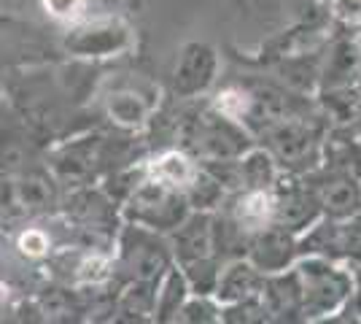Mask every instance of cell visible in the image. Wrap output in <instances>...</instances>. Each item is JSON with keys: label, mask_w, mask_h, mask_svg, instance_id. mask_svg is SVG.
<instances>
[{"label": "cell", "mask_w": 361, "mask_h": 324, "mask_svg": "<svg viewBox=\"0 0 361 324\" xmlns=\"http://www.w3.org/2000/svg\"><path fill=\"white\" fill-rule=\"evenodd\" d=\"M35 303L44 313V322H87V311L81 292L73 284L49 281L41 292L35 294Z\"/></svg>", "instance_id": "obj_21"}, {"label": "cell", "mask_w": 361, "mask_h": 324, "mask_svg": "<svg viewBox=\"0 0 361 324\" xmlns=\"http://www.w3.org/2000/svg\"><path fill=\"white\" fill-rule=\"evenodd\" d=\"M321 114L300 116V119H286V122H272L256 133V140L267 146L278 165L291 173H310L324 162V140H326V127Z\"/></svg>", "instance_id": "obj_4"}, {"label": "cell", "mask_w": 361, "mask_h": 324, "mask_svg": "<svg viewBox=\"0 0 361 324\" xmlns=\"http://www.w3.org/2000/svg\"><path fill=\"white\" fill-rule=\"evenodd\" d=\"M62 246V241H57V232L49 224L41 222H30L14 235V248L22 260L30 263H46L57 248Z\"/></svg>", "instance_id": "obj_26"}, {"label": "cell", "mask_w": 361, "mask_h": 324, "mask_svg": "<svg viewBox=\"0 0 361 324\" xmlns=\"http://www.w3.org/2000/svg\"><path fill=\"white\" fill-rule=\"evenodd\" d=\"M60 181L54 179V173L46 170H27V173H16L3 179V214L6 211H22L27 216H46L60 214L62 195Z\"/></svg>", "instance_id": "obj_9"}, {"label": "cell", "mask_w": 361, "mask_h": 324, "mask_svg": "<svg viewBox=\"0 0 361 324\" xmlns=\"http://www.w3.org/2000/svg\"><path fill=\"white\" fill-rule=\"evenodd\" d=\"M41 8L46 11V16L57 19L68 28L87 19V0H41Z\"/></svg>", "instance_id": "obj_31"}, {"label": "cell", "mask_w": 361, "mask_h": 324, "mask_svg": "<svg viewBox=\"0 0 361 324\" xmlns=\"http://www.w3.org/2000/svg\"><path fill=\"white\" fill-rule=\"evenodd\" d=\"M361 78V44L359 38H337L329 44L324 57L321 90L331 87H356Z\"/></svg>", "instance_id": "obj_18"}, {"label": "cell", "mask_w": 361, "mask_h": 324, "mask_svg": "<svg viewBox=\"0 0 361 324\" xmlns=\"http://www.w3.org/2000/svg\"><path fill=\"white\" fill-rule=\"evenodd\" d=\"M305 322H331L353 297V268L326 257H300Z\"/></svg>", "instance_id": "obj_3"}, {"label": "cell", "mask_w": 361, "mask_h": 324, "mask_svg": "<svg viewBox=\"0 0 361 324\" xmlns=\"http://www.w3.org/2000/svg\"><path fill=\"white\" fill-rule=\"evenodd\" d=\"M60 216L73 230H94L116 235L121 227V205L108 195L103 184H81L65 189Z\"/></svg>", "instance_id": "obj_8"}, {"label": "cell", "mask_w": 361, "mask_h": 324, "mask_svg": "<svg viewBox=\"0 0 361 324\" xmlns=\"http://www.w3.org/2000/svg\"><path fill=\"white\" fill-rule=\"evenodd\" d=\"M146 162H149V176H154V179H159V181H165L170 186H178L183 192L195 181L200 168H202L200 160L195 155H189L186 149H180V146L165 149V152L154 155Z\"/></svg>", "instance_id": "obj_22"}, {"label": "cell", "mask_w": 361, "mask_h": 324, "mask_svg": "<svg viewBox=\"0 0 361 324\" xmlns=\"http://www.w3.org/2000/svg\"><path fill=\"white\" fill-rule=\"evenodd\" d=\"M221 308L216 294H192L178 313V324H221Z\"/></svg>", "instance_id": "obj_29"}, {"label": "cell", "mask_w": 361, "mask_h": 324, "mask_svg": "<svg viewBox=\"0 0 361 324\" xmlns=\"http://www.w3.org/2000/svg\"><path fill=\"white\" fill-rule=\"evenodd\" d=\"M183 273L189 278V287L195 294H216L219 289V278H221V270H224V263L211 254V257H200V260H192V263H183Z\"/></svg>", "instance_id": "obj_28"}, {"label": "cell", "mask_w": 361, "mask_h": 324, "mask_svg": "<svg viewBox=\"0 0 361 324\" xmlns=\"http://www.w3.org/2000/svg\"><path fill=\"white\" fill-rule=\"evenodd\" d=\"M106 160V138L103 136H81L68 143H62L60 149H54L49 157L46 168L54 173V179L65 189L81 184H94V176Z\"/></svg>", "instance_id": "obj_12"}, {"label": "cell", "mask_w": 361, "mask_h": 324, "mask_svg": "<svg viewBox=\"0 0 361 324\" xmlns=\"http://www.w3.org/2000/svg\"><path fill=\"white\" fill-rule=\"evenodd\" d=\"M135 47V32L121 19H84L68 28L62 49L75 60H111Z\"/></svg>", "instance_id": "obj_6"}, {"label": "cell", "mask_w": 361, "mask_h": 324, "mask_svg": "<svg viewBox=\"0 0 361 324\" xmlns=\"http://www.w3.org/2000/svg\"><path fill=\"white\" fill-rule=\"evenodd\" d=\"M192 203L186 198V192L178 186H170L159 179H143L135 186V192L121 203V219L133 222V224H143L149 230L165 232L170 235L178 230L180 224L192 216Z\"/></svg>", "instance_id": "obj_5"}, {"label": "cell", "mask_w": 361, "mask_h": 324, "mask_svg": "<svg viewBox=\"0 0 361 324\" xmlns=\"http://www.w3.org/2000/svg\"><path fill=\"white\" fill-rule=\"evenodd\" d=\"M353 268V297L343 313H337L331 322H361V263L350 265Z\"/></svg>", "instance_id": "obj_32"}, {"label": "cell", "mask_w": 361, "mask_h": 324, "mask_svg": "<svg viewBox=\"0 0 361 324\" xmlns=\"http://www.w3.org/2000/svg\"><path fill=\"white\" fill-rule=\"evenodd\" d=\"M272 198H275V222L294 230L297 235L310 230L324 216L321 200L302 173L283 170L281 179L272 186Z\"/></svg>", "instance_id": "obj_11"}, {"label": "cell", "mask_w": 361, "mask_h": 324, "mask_svg": "<svg viewBox=\"0 0 361 324\" xmlns=\"http://www.w3.org/2000/svg\"><path fill=\"white\" fill-rule=\"evenodd\" d=\"M256 136L243 122L221 114L211 103L192 108L178 119L176 127V146L202 160H238L248 149H254Z\"/></svg>", "instance_id": "obj_1"}, {"label": "cell", "mask_w": 361, "mask_h": 324, "mask_svg": "<svg viewBox=\"0 0 361 324\" xmlns=\"http://www.w3.org/2000/svg\"><path fill=\"white\" fill-rule=\"evenodd\" d=\"M305 179L321 200L324 216L345 219V216L361 214V176L329 168V165H318L316 170L305 173Z\"/></svg>", "instance_id": "obj_13"}, {"label": "cell", "mask_w": 361, "mask_h": 324, "mask_svg": "<svg viewBox=\"0 0 361 324\" xmlns=\"http://www.w3.org/2000/svg\"><path fill=\"white\" fill-rule=\"evenodd\" d=\"M251 263L262 270V273H281L288 270L300 263L302 251H300V235L294 230H288L283 224L272 222L262 230L251 232V241H248V254H245Z\"/></svg>", "instance_id": "obj_14"}, {"label": "cell", "mask_w": 361, "mask_h": 324, "mask_svg": "<svg viewBox=\"0 0 361 324\" xmlns=\"http://www.w3.org/2000/svg\"><path fill=\"white\" fill-rule=\"evenodd\" d=\"M157 313V287L154 284H124L116 300L114 322H154Z\"/></svg>", "instance_id": "obj_24"}, {"label": "cell", "mask_w": 361, "mask_h": 324, "mask_svg": "<svg viewBox=\"0 0 361 324\" xmlns=\"http://www.w3.org/2000/svg\"><path fill=\"white\" fill-rule=\"evenodd\" d=\"M192 287L189 278L183 273L180 265H173L165 273V278L157 284V313L154 322L157 324H178V313L183 311L186 300L192 297Z\"/></svg>", "instance_id": "obj_23"}, {"label": "cell", "mask_w": 361, "mask_h": 324, "mask_svg": "<svg viewBox=\"0 0 361 324\" xmlns=\"http://www.w3.org/2000/svg\"><path fill=\"white\" fill-rule=\"evenodd\" d=\"M229 216H235L248 232H256L275 222V198L272 189H238L226 198L224 208Z\"/></svg>", "instance_id": "obj_20"}, {"label": "cell", "mask_w": 361, "mask_h": 324, "mask_svg": "<svg viewBox=\"0 0 361 324\" xmlns=\"http://www.w3.org/2000/svg\"><path fill=\"white\" fill-rule=\"evenodd\" d=\"M229 195H232V192H229L216 176H211L205 168H200L197 179L186 186V198L192 203V208H195V211H208V214L221 211Z\"/></svg>", "instance_id": "obj_27"}, {"label": "cell", "mask_w": 361, "mask_h": 324, "mask_svg": "<svg viewBox=\"0 0 361 324\" xmlns=\"http://www.w3.org/2000/svg\"><path fill=\"white\" fill-rule=\"evenodd\" d=\"M302 257H326L337 263H361V214L321 216L310 230L300 235Z\"/></svg>", "instance_id": "obj_7"}, {"label": "cell", "mask_w": 361, "mask_h": 324, "mask_svg": "<svg viewBox=\"0 0 361 324\" xmlns=\"http://www.w3.org/2000/svg\"><path fill=\"white\" fill-rule=\"evenodd\" d=\"M262 300L270 311L272 322L278 324H305V311H302V281L297 273V265L270 273L262 289Z\"/></svg>", "instance_id": "obj_15"}, {"label": "cell", "mask_w": 361, "mask_h": 324, "mask_svg": "<svg viewBox=\"0 0 361 324\" xmlns=\"http://www.w3.org/2000/svg\"><path fill=\"white\" fill-rule=\"evenodd\" d=\"M170 244H173L176 263L178 265L216 254V241H213V214H208V211H192V216L180 224L178 230L170 232Z\"/></svg>", "instance_id": "obj_16"}, {"label": "cell", "mask_w": 361, "mask_h": 324, "mask_svg": "<svg viewBox=\"0 0 361 324\" xmlns=\"http://www.w3.org/2000/svg\"><path fill=\"white\" fill-rule=\"evenodd\" d=\"M154 100L135 87H116L106 95V116L121 133H140L151 122Z\"/></svg>", "instance_id": "obj_17"}, {"label": "cell", "mask_w": 361, "mask_h": 324, "mask_svg": "<svg viewBox=\"0 0 361 324\" xmlns=\"http://www.w3.org/2000/svg\"><path fill=\"white\" fill-rule=\"evenodd\" d=\"M114 263H116V281L121 287L133 281L157 287L167 270L178 265L170 235L149 230L143 224H133V222H121L116 232Z\"/></svg>", "instance_id": "obj_2"}, {"label": "cell", "mask_w": 361, "mask_h": 324, "mask_svg": "<svg viewBox=\"0 0 361 324\" xmlns=\"http://www.w3.org/2000/svg\"><path fill=\"white\" fill-rule=\"evenodd\" d=\"M221 71V57L219 52L205 44V41H189L183 44L176 57L170 90L178 100H197L211 92V87Z\"/></svg>", "instance_id": "obj_10"}, {"label": "cell", "mask_w": 361, "mask_h": 324, "mask_svg": "<svg viewBox=\"0 0 361 324\" xmlns=\"http://www.w3.org/2000/svg\"><path fill=\"white\" fill-rule=\"evenodd\" d=\"M221 322L224 324H272V316L262 294L259 297H248V300H238V303H226L221 308Z\"/></svg>", "instance_id": "obj_30"}, {"label": "cell", "mask_w": 361, "mask_h": 324, "mask_svg": "<svg viewBox=\"0 0 361 324\" xmlns=\"http://www.w3.org/2000/svg\"><path fill=\"white\" fill-rule=\"evenodd\" d=\"M238 165H240L243 189H272L275 181L281 179V173H283L275 155L267 146H262V143H256L254 149H248L238 160Z\"/></svg>", "instance_id": "obj_25"}, {"label": "cell", "mask_w": 361, "mask_h": 324, "mask_svg": "<svg viewBox=\"0 0 361 324\" xmlns=\"http://www.w3.org/2000/svg\"><path fill=\"white\" fill-rule=\"evenodd\" d=\"M264 281H267V273H262L248 257L229 260V263H224V270H221V278H219L216 297L221 300V306L248 300V297H259L262 289H264Z\"/></svg>", "instance_id": "obj_19"}]
</instances>
